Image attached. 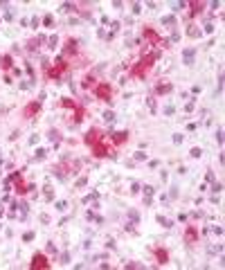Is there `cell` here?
I'll list each match as a JSON object with an SVG mask.
<instances>
[{
    "instance_id": "33",
    "label": "cell",
    "mask_w": 225,
    "mask_h": 270,
    "mask_svg": "<svg viewBox=\"0 0 225 270\" xmlns=\"http://www.w3.org/2000/svg\"><path fill=\"white\" fill-rule=\"evenodd\" d=\"M124 268H144L142 263H135V261H124Z\"/></svg>"
},
{
    "instance_id": "16",
    "label": "cell",
    "mask_w": 225,
    "mask_h": 270,
    "mask_svg": "<svg viewBox=\"0 0 225 270\" xmlns=\"http://www.w3.org/2000/svg\"><path fill=\"white\" fill-rule=\"evenodd\" d=\"M0 68H2V70H11V68H14V59H11V54H5L2 59H0Z\"/></svg>"
},
{
    "instance_id": "28",
    "label": "cell",
    "mask_w": 225,
    "mask_h": 270,
    "mask_svg": "<svg viewBox=\"0 0 225 270\" xmlns=\"http://www.w3.org/2000/svg\"><path fill=\"white\" fill-rule=\"evenodd\" d=\"M50 140L52 142H61V133L59 131H50Z\"/></svg>"
},
{
    "instance_id": "42",
    "label": "cell",
    "mask_w": 225,
    "mask_h": 270,
    "mask_svg": "<svg viewBox=\"0 0 225 270\" xmlns=\"http://www.w3.org/2000/svg\"><path fill=\"white\" fill-rule=\"evenodd\" d=\"M194 106H196V99H191L189 104H187V106H185V110H187V113H191V110H194Z\"/></svg>"
},
{
    "instance_id": "8",
    "label": "cell",
    "mask_w": 225,
    "mask_h": 270,
    "mask_svg": "<svg viewBox=\"0 0 225 270\" xmlns=\"http://www.w3.org/2000/svg\"><path fill=\"white\" fill-rule=\"evenodd\" d=\"M39 110H41V101H32V104H27L25 108H23V117L25 119H32Z\"/></svg>"
},
{
    "instance_id": "24",
    "label": "cell",
    "mask_w": 225,
    "mask_h": 270,
    "mask_svg": "<svg viewBox=\"0 0 225 270\" xmlns=\"http://www.w3.org/2000/svg\"><path fill=\"white\" fill-rule=\"evenodd\" d=\"M54 209H56V212H65V209H68V202H65V200H59V202L54 205Z\"/></svg>"
},
{
    "instance_id": "49",
    "label": "cell",
    "mask_w": 225,
    "mask_h": 270,
    "mask_svg": "<svg viewBox=\"0 0 225 270\" xmlns=\"http://www.w3.org/2000/svg\"><path fill=\"white\" fill-rule=\"evenodd\" d=\"M137 191H140V185H137V182H133V185H131V194H137Z\"/></svg>"
},
{
    "instance_id": "6",
    "label": "cell",
    "mask_w": 225,
    "mask_h": 270,
    "mask_svg": "<svg viewBox=\"0 0 225 270\" xmlns=\"http://www.w3.org/2000/svg\"><path fill=\"white\" fill-rule=\"evenodd\" d=\"M101 140H104V135H101L99 128H90V131L86 133V137H83V142H86L88 147H92V144H97V142H101Z\"/></svg>"
},
{
    "instance_id": "25",
    "label": "cell",
    "mask_w": 225,
    "mask_h": 270,
    "mask_svg": "<svg viewBox=\"0 0 225 270\" xmlns=\"http://www.w3.org/2000/svg\"><path fill=\"white\" fill-rule=\"evenodd\" d=\"M142 189H144V198H151V196H153V191H155V189H153L151 185H144Z\"/></svg>"
},
{
    "instance_id": "13",
    "label": "cell",
    "mask_w": 225,
    "mask_h": 270,
    "mask_svg": "<svg viewBox=\"0 0 225 270\" xmlns=\"http://www.w3.org/2000/svg\"><path fill=\"white\" fill-rule=\"evenodd\" d=\"M63 50H65V54H77V50H79V47H77V38H68Z\"/></svg>"
},
{
    "instance_id": "30",
    "label": "cell",
    "mask_w": 225,
    "mask_h": 270,
    "mask_svg": "<svg viewBox=\"0 0 225 270\" xmlns=\"http://www.w3.org/2000/svg\"><path fill=\"white\" fill-rule=\"evenodd\" d=\"M86 185H88V178H86V176H81L77 182H74V187H86Z\"/></svg>"
},
{
    "instance_id": "14",
    "label": "cell",
    "mask_w": 225,
    "mask_h": 270,
    "mask_svg": "<svg viewBox=\"0 0 225 270\" xmlns=\"http://www.w3.org/2000/svg\"><path fill=\"white\" fill-rule=\"evenodd\" d=\"M194 54H196V47H187V50L182 52V61H185V65H191V63H194Z\"/></svg>"
},
{
    "instance_id": "18",
    "label": "cell",
    "mask_w": 225,
    "mask_h": 270,
    "mask_svg": "<svg viewBox=\"0 0 225 270\" xmlns=\"http://www.w3.org/2000/svg\"><path fill=\"white\" fill-rule=\"evenodd\" d=\"M81 86H83V88H95L97 81H95V77H92V74H86V77H83V81H81Z\"/></svg>"
},
{
    "instance_id": "50",
    "label": "cell",
    "mask_w": 225,
    "mask_h": 270,
    "mask_svg": "<svg viewBox=\"0 0 225 270\" xmlns=\"http://www.w3.org/2000/svg\"><path fill=\"white\" fill-rule=\"evenodd\" d=\"M212 232H214V234H223V227H221V225H214Z\"/></svg>"
},
{
    "instance_id": "32",
    "label": "cell",
    "mask_w": 225,
    "mask_h": 270,
    "mask_svg": "<svg viewBox=\"0 0 225 270\" xmlns=\"http://www.w3.org/2000/svg\"><path fill=\"white\" fill-rule=\"evenodd\" d=\"M171 7H173V12H180V9L187 7V2H171Z\"/></svg>"
},
{
    "instance_id": "37",
    "label": "cell",
    "mask_w": 225,
    "mask_h": 270,
    "mask_svg": "<svg viewBox=\"0 0 225 270\" xmlns=\"http://www.w3.org/2000/svg\"><path fill=\"white\" fill-rule=\"evenodd\" d=\"M146 106H149V108H151V110L155 113V99H153V97H149V99H146Z\"/></svg>"
},
{
    "instance_id": "26",
    "label": "cell",
    "mask_w": 225,
    "mask_h": 270,
    "mask_svg": "<svg viewBox=\"0 0 225 270\" xmlns=\"http://www.w3.org/2000/svg\"><path fill=\"white\" fill-rule=\"evenodd\" d=\"M189 156H191V158H200V156H203V149H200V147H194Z\"/></svg>"
},
{
    "instance_id": "22",
    "label": "cell",
    "mask_w": 225,
    "mask_h": 270,
    "mask_svg": "<svg viewBox=\"0 0 225 270\" xmlns=\"http://www.w3.org/2000/svg\"><path fill=\"white\" fill-rule=\"evenodd\" d=\"M61 9H63V12H77V5H74V2H63Z\"/></svg>"
},
{
    "instance_id": "5",
    "label": "cell",
    "mask_w": 225,
    "mask_h": 270,
    "mask_svg": "<svg viewBox=\"0 0 225 270\" xmlns=\"http://www.w3.org/2000/svg\"><path fill=\"white\" fill-rule=\"evenodd\" d=\"M30 266H32L34 270H48V268H50V261H48V257H45V254L39 252V254L32 257V263H30Z\"/></svg>"
},
{
    "instance_id": "45",
    "label": "cell",
    "mask_w": 225,
    "mask_h": 270,
    "mask_svg": "<svg viewBox=\"0 0 225 270\" xmlns=\"http://www.w3.org/2000/svg\"><path fill=\"white\" fill-rule=\"evenodd\" d=\"M205 34H214V25H212V23L205 25Z\"/></svg>"
},
{
    "instance_id": "39",
    "label": "cell",
    "mask_w": 225,
    "mask_h": 270,
    "mask_svg": "<svg viewBox=\"0 0 225 270\" xmlns=\"http://www.w3.org/2000/svg\"><path fill=\"white\" fill-rule=\"evenodd\" d=\"M209 252H212V254H216V252H223V245H212V248H209Z\"/></svg>"
},
{
    "instance_id": "1",
    "label": "cell",
    "mask_w": 225,
    "mask_h": 270,
    "mask_svg": "<svg viewBox=\"0 0 225 270\" xmlns=\"http://www.w3.org/2000/svg\"><path fill=\"white\" fill-rule=\"evenodd\" d=\"M158 56H160V50H155V52H151V54L142 56V59L137 61V65L131 68V77H135V79H142V77H146V72L153 68V63H155Z\"/></svg>"
},
{
    "instance_id": "20",
    "label": "cell",
    "mask_w": 225,
    "mask_h": 270,
    "mask_svg": "<svg viewBox=\"0 0 225 270\" xmlns=\"http://www.w3.org/2000/svg\"><path fill=\"white\" fill-rule=\"evenodd\" d=\"M61 106H65V108H77V101H74V99H61Z\"/></svg>"
},
{
    "instance_id": "9",
    "label": "cell",
    "mask_w": 225,
    "mask_h": 270,
    "mask_svg": "<svg viewBox=\"0 0 225 270\" xmlns=\"http://www.w3.org/2000/svg\"><path fill=\"white\" fill-rule=\"evenodd\" d=\"M198 241V227L196 225H187L185 230V243H196Z\"/></svg>"
},
{
    "instance_id": "31",
    "label": "cell",
    "mask_w": 225,
    "mask_h": 270,
    "mask_svg": "<svg viewBox=\"0 0 225 270\" xmlns=\"http://www.w3.org/2000/svg\"><path fill=\"white\" fill-rule=\"evenodd\" d=\"M212 191H214V194H218V191H223V182H216V180H214V185H212Z\"/></svg>"
},
{
    "instance_id": "36",
    "label": "cell",
    "mask_w": 225,
    "mask_h": 270,
    "mask_svg": "<svg viewBox=\"0 0 225 270\" xmlns=\"http://www.w3.org/2000/svg\"><path fill=\"white\" fill-rule=\"evenodd\" d=\"M61 263H63V266H68V263H70V254H68V252H63V254H61Z\"/></svg>"
},
{
    "instance_id": "52",
    "label": "cell",
    "mask_w": 225,
    "mask_h": 270,
    "mask_svg": "<svg viewBox=\"0 0 225 270\" xmlns=\"http://www.w3.org/2000/svg\"><path fill=\"white\" fill-rule=\"evenodd\" d=\"M48 252H56V245L54 243H48Z\"/></svg>"
},
{
    "instance_id": "48",
    "label": "cell",
    "mask_w": 225,
    "mask_h": 270,
    "mask_svg": "<svg viewBox=\"0 0 225 270\" xmlns=\"http://www.w3.org/2000/svg\"><path fill=\"white\" fill-rule=\"evenodd\" d=\"M216 140H218V144H223V128L216 131Z\"/></svg>"
},
{
    "instance_id": "40",
    "label": "cell",
    "mask_w": 225,
    "mask_h": 270,
    "mask_svg": "<svg viewBox=\"0 0 225 270\" xmlns=\"http://www.w3.org/2000/svg\"><path fill=\"white\" fill-rule=\"evenodd\" d=\"M173 110H176V108H173L171 104H169V106H164V110H162V113H164V115H173Z\"/></svg>"
},
{
    "instance_id": "23",
    "label": "cell",
    "mask_w": 225,
    "mask_h": 270,
    "mask_svg": "<svg viewBox=\"0 0 225 270\" xmlns=\"http://www.w3.org/2000/svg\"><path fill=\"white\" fill-rule=\"evenodd\" d=\"M43 25H45V27H52V25H54V16H52V14H45Z\"/></svg>"
},
{
    "instance_id": "51",
    "label": "cell",
    "mask_w": 225,
    "mask_h": 270,
    "mask_svg": "<svg viewBox=\"0 0 225 270\" xmlns=\"http://www.w3.org/2000/svg\"><path fill=\"white\" fill-rule=\"evenodd\" d=\"M173 142H176V144H180V142H182V135H180V133L173 135Z\"/></svg>"
},
{
    "instance_id": "10",
    "label": "cell",
    "mask_w": 225,
    "mask_h": 270,
    "mask_svg": "<svg viewBox=\"0 0 225 270\" xmlns=\"http://www.w3.org/2000/svg\"><path fill=\"white\" fill-rule=\"evenodd\" d=\"M110 140L117 144V147H122L124 142H128V131H117V133H110Z\"/></svg>"
},
{
    "instance_id": "7",
    "label": "cell",
    "mask_w": 225,
    "mask_h": 270,
    "mask_svg": "<svg viewBox=\"0 0 225 270\" xmlns=\"http://www.w3.org/2000/svg\"><path fill=\"white\" fill-rule=\"evenodd\" d=\"M144 38H146L151 45H160V43H162V36L158 34L153 27H144Z\"/></svg>"
},
{
    "instance_id": "2",
    "label": "cell",
    "mask_w": 225,
    "mask_h": 270,
    "mask_svg": "<svg viewBox=\"0 0 225 270\" xmlns=\"http://www.w3.org/2000/svg\"><path fill=\"white\" fill-rule=\"evenodd\" d=\"M65 70H68V63H65V59H56L54 61V65L52 68H48V77H50V79H59V77L65 72Z\"/></svg>"
},
{
    "instance_id": "21",
    "label": "cell",
    "mask_w": 225,
    "mask_h": 270,
    "mask_svg": "<svg viewBox=\"0 0 225 270\" xmlns=\"http://www.w3.org/2000/svg\"><path fill=\"white\" fill-rule=\"evenodd\" d=\"M158 223H160L162 227H167V230H169V227H173V223H171L169 218H164V216H158Z\"/></svg>"
},
{
    "instance_id": "47",
    "label": "cell",
    "mask_w": 225,
    "mask_h": 270,
    "mask_svg": "<svg viewBox=\"0 0 225 270\" xmlns=\"http://www.w3.org/2000/svg\"><path fill=\"white\" fill-rule=\"evenodd\" d=\"M56 43H59V38H56V36H50V47H52V50L56 47Z\"/></svg>"
},
{
    "instance_id": "44",
    "label": "cell",
    "mask_w": 225,
    "mask_h": 270,
    "mask_svg": "<svg viewBox=\"0 0 225 270\" xmlns=\"http://www.w3.org/2000/svg\"><path fill=\"white\" fill-rule=\"evenodd\" d=\"M135 160H146V153L144 151H137L135 153Z\"/></svg>"
},
{
    "instance_id": "41",
    "label": "cell",
    "mask_w": 225,
    "mask_h": 270,
    "mask_svg": "<svg viewBox=\"0 0 225 270\" xmlns=\"http://www.w3.org/2000/svg\"><path fill=\"white\" fill-rule=\"evenodd\" d=\"M45 153H48L45 149H39V151H36V160H43V158H45Z\"/></svg>"
},
{
    "instance_id": "43",
    "label": "cell",
    "mask_w": 225,
    "mask_h": 270,
    "mask_svg": "<svg viewBox=\"0 0 225 270\" xmlns=\"http://www.w3.org/2000/svg\"><path fill=\"white\" fill-rule=\"evenodd\" d=\"M32 27H41V18H39V16L32 18Z\"/></svg>"
},
{
    "instance_id": "4",
    "label": "cell",
    "mask_w": 225,
    "mask_h": 270,
    "mask_svg": "<svg viewBox=\"0 0 225 270\" xmlns=\"http://www.w3.org/2000/svg\"><path fill=\"white\" fill-rule=\"evenodd\" d=\"M92 156H95V158H115V153H112L110 149H108V144L104 142V140H101V142H97V144H92Z\"/></svg>"
},
{
    "instance_id": "15",
    "label": "cell",
    "mask_w": 225,
    "mask_h": 270,
    "mask_svg": "<svg viewBox=\"0 0 225 270\" xmlns=\"http://www.w3.org/2000/svg\"><path fill=\"white\" fill-rule=\"evenodd\" d=\"M171 90H173V86L169 83V81H164V83H158V86H155V92H158V95H169Z\"/></svg>"
},
{
    "instance_id": "27",
    "label": "cell",
    "mask_w": 225,
    "mask_h": 270,
    "mask_svg": "<svg viewBox=\"0 0 225 270\" xmlns=\"http://www.w3.org/2000/svg\"><path fill=\"white\" fill-rule=\"evenodd\" d=\"M162 25H176V18L173 16H162Z\"/></svg>"
},
{
    "instance_id": "46",
    "label": "cell",
    "mask_w": 225,
    "mask_h": 270,
    "mask_svg": "<svg viewBox=\"0 0 225 270\" xmlns=\"http://www.w3.org/2000/svg\"><path fill=\"white\" fill-rule=\"evenodd\" d=\"M140 12H142V5H140V2H133V14H140Z\"/></svg>"
},
{
    "instance_id": "12",
    "label": "cell",
    "mask_w": 225,
    "mask_h": 270,
    "mask_svg": "<svg viewBox=\"0 0 225 270\" xmlns=\"http://www.w3.org/2000/svg\"><path fill=\"white\" fill-rule=\"evenodd\" d=\"M153 254H155V261L160 263V266H164V263L169 261V252H167V250H162V248H155Z\"/></svg>"
},
{
    "instance_id": "38",
    "label": "cell",
    "mask_w": 225,
    "mask_h": 270,
    "mask_svg": "<svg viewBox=\"0 0 225 270\" xmlns=\"http://www.w3.org/2000/svg\"><path fill=\"white\" fill-rule=\"evenodd\" d=\"M128 216H131V218H133V223H137V218H140V216H137V212H135V209H128Z\"/></svg>"
},
{
    "instance_id": "11",
    "label": "cell",
    "mask_w": 225,
    "mask_h": 270,
    "mask_svg": "<svg viewBox=\"0 0 225 270\" xmlns=\"http://www.w3.org/2000/svg\"><path fill=\"white\" fill-rule=\"evenodd\" d=\"M14 182H16V194H21V196H25L30 189H34L32 185H25V182H23V176H21V178H16Z\"/></svg>"
},
{
    "instance_id": "29",
    "label": "cell",
    "mask_w": 225,
    "mask_h": 270,
    "mask_svg": "<svg viewBox=\"0 0 225 270\" xmlns=\"http://www.w3.org/2000/svg\"><path fill=\"white\" fill-rule=\"evenodd\" d=\"M104 119H106L108 124H112V122H115V113H110V110H106V113H104Z\"/></svg>"
},
{
    "instance_id": "34",
    "label": "cell",
    "mask_w": 225,
    "mask_h": 270,
    "mask_svg": "<svg viewBox=\"0 0 225 270\" xmlns=\"http://www.w3.org/2000/svg\"><path fill=\"white\" fill-rule=\"evenodd\" d=\"M178 41H180V32H178V30H173V34H171V41H169V43H178Z\"/></svg>"
},
{
    "instance_id": "3",
    "label": "cell",
    "mask_w": 225,
    "mask_h": 270,
    "mask_svg": "<svg viewBox=\"0 0 225 270\" xmlns=\"http://www.w3.org/2000/svg\"><path fill=\"white\" fill-rule=\"evenodd\" d=\"M95 97L97 99H101V101H106V104H110L112 99V88H110V86L108 83H97L95 86Z\"/></svg>"
},
{
    "instance_id": "17",
    "label": "cell",
    "mask_w": 225,
    "mask_h": 270,
    "mask_svg": "<svg viewBox=\"0 0 225 270\" xmlns=\"http://www.w3.org/2000/svg\"><path fill=\"white\" fill-rule=\"evenodd\" d=\"M189 7H191V16H198L200 12H203V7H205V2H198V0H194V2H189Z\"/></svg>"
},
{
    "instance_id": "19",
    "label": "cell",
    "mask_w": 225,
    "mask_h": 270,
    "mask_svg": "<svg viewBox=\"0 0 225 270\" xmlns=\"http://www.w3.org/2000/svg\"><path fill=\"white\" fill-rule=\"evenodd\" d=\"M187 34H189L191 38H200V36H203V32H200V30H196V25H189V30H187Z\"/></svg>"
},
{
    "instance_id": "35",
    "label": "cell",
    "mask_w": 225,
    "mask_h": 270,
    "mask_svg": "<svg viewBox=\"0 0 225 270\" xmlns=\"http://www.w3.org/2000/svg\"><path fill=\"white\" fill-rule=\"evenodd\" d=\"M34 236H36V234L30 230V232H25V234H23V241H34Z\"/></svg>"
}]
</instances>
